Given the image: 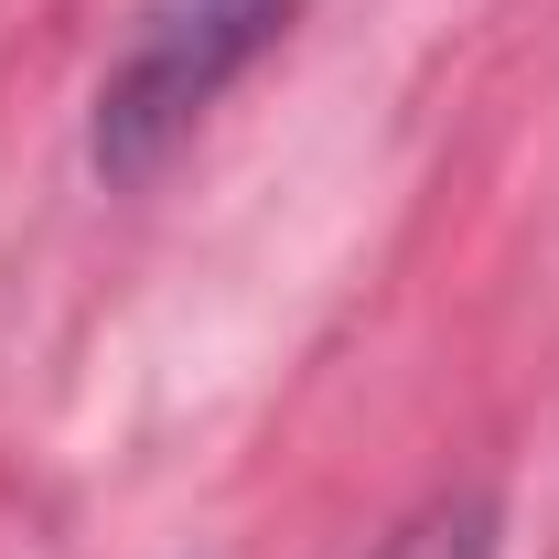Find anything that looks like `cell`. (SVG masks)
Here are the masks:
<instances>
[{
  "mask_svg": "<svg viewBox=\"0 0 559 559\" xmlns=\"http://www.w3.org/2000/svg\"><path fill=\"white\" fill-rule=\"evenodd\" d=\"M290 11H301V0H140L130 55L108 66L97 130H86L97 173H108V183L151 173V162H162V151L194 130L280 33H290Z\"/></svg>",
  "mask_w": 559,
  "mask_h": 559,
  "instance_id": "cell-1",
  "label": "cell"
}]
</instances>
